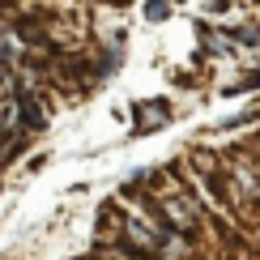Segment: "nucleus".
Wrapping results in <instances>:
<instances>
[{"label":"nucleus","mask_w":260,"mask_h":260,"mask_svg":"<svg viewBox=\"0 0 260 260\" xmlns=\"http://www.w3.org/2000/svg\"><path fill=\"white\" fill-rule=\"evenodd\" d=\"M222 171H226V183H231V197H235V213L260 209V162L252 158V149L222 154Z\"/></svg>","instance_id":"1"},{"label":"nucleus","mask_w":260,"mask_h":260,"mask_svg":"<svg viewBox=\"0 0 260 260\" xmlns=\"http://www.w3.org/2000/svg\"><path fill=\"white\" fill-rule=\"evenodd\" d=\"M175 103L171 99H137L133 103V137H158V133H167L171 124H175Z\"/></svg>","instance_id":"2"},{"label":"nucleus","mask_w":260,"mask_h":260,"mask_svg":"<svg viewBox=\"0 0 260 260\" xmlns=\"http://www.w3.org/2000/svg\"><path fill=\"white\" fill-rule=\"evenodd\" d=\"M256 120H260V103L256 107H243V111H235V115H226V120H218L209 133H235V128H247V124H256Z\"/></svg>","instance_id":"3"},{"label":"nucleus","mask_w":260,"mask_h":260,"mask_svg":"<svg viewBox=\"0 0 260 260\" xmlns=\"http://www.w3.org/2000/svg\"><path fill=\"white\" fill-rule=\"evenodd\" d=\"M171 13H175V5H171V0H145V5H141V17H145L149 26H162Z\"/></svg>","instance_id":"4"},{"label":"nucleus","mask_w":260,"mask_h":260,"mask_svg":"<svg viewBox=\"0 0 260 260\" xmlns=\"http://www.w3.org/2000/svg\"><path fill=\"white\" fill-rule=\"evenodd\" d=\"M247 90H260V69L243 73V77L231 81V85H222V99H235V94H247Z\"/></svg>","instance_id":"5"},{"label":"nucleus","mask_w":260,"mask_h":260,"mask_svg":"<svg viewBox=\"0 0 260 260\" xmlns=\"http://www.w3.org/2000/svg\"><path fill=\"white\" fill-rule=\"evenodd\" d=\"M243 0H201V9H205V17H226L231 9H239Z\"/></svg>","instance_id":"6"},{"label":"nucleus","mask_w":260,"mask_h":260,"mask_svg":"<svg viewBox=\"0 0 260 260\" xmlns=\"http://www.w3.org/2000/svg\"><path fill=\"white\" fill-rule=\"evenodd\" d=\"M247 149H252V158H256V162H260V133H256V137H252V145H247Z\"/></svg>","instance_id":"7"},{"label":"nucleus","mask_w":260,"mask_h":260,"mask_svg":"<svg viewBox=\"0 0 260 260\" xmlns=\"http://www.w3.org/2000/svg\"><path fill=\"white\" fill-rule=\"evenodd\" d=\"M73 260H94V256H73Z\"/></svg>","instance_id":"8"}]
</instances>
